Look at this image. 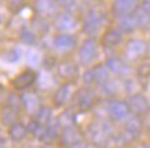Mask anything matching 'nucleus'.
<instances>
[{
    "label": "nucleus",
    "instance_id": "f257e3e1",
    "mask_svg": "<svg viewBox=\"0 0 150 148\" xmlns=\"http://www.w3.org/2000/svg\"><path fill=\"white\" fill-rule=\"evenodd\" d=\"M90 136H91V140L96 145L102 147L109 140V136H110L109 127L106 125H103V123H94V125L90 126Z\"/></svg>",
    "mask_w": 150,
    "mask_h": 148
},
{
    "label": "nucleus",
    "instance_id": "f03ea898",
    "mask_svg": "<svg viewBox=\"0 0 150 148\" xmlns=\"http://www.w3.org/2000/svg\"><path fill=\"white\" fill-rule=\"evenodd\" d=\"M108 114L112 119L114 120H121L124 119L125 116L128 115L129 112V108H128V104L124 101H118V100H113L108 104Z\"/></svg>",
    "mask_w": 150,
    "mask_h": 148
},
{
    "label": "nucleus",
    "instance_id": "7ed1b4c3",
    "mask_svg": "<svg viewBox=\"0 0 150 148\" xmlns=\"http://www.w3.org/2000/svg\"><path fill=\"white\" fill-rule=\"evenodd\" d=\"M127 104H128L129 111L132 114H135V115L146 114L147 109H149V102H147L145 96H142V94H134V96H131Z\"/></svg>",
    "mask_w": 150,
    "mask_h": 148
},
{
    "label": "nucleus",
    "instance_id": "20e7f679",
    "mask_svg": "<svg viewBox=\"0 0 150 148\" xmlns=\"http://www.w3.org/2000/svg\"><path fill=\"white\" fill-rule=\"evenodd\" d=\"M96 56V43L94 40H86L81 49L79 50V60L81 64H90Z\"/></svg>",
    "mask_w": 150,
    "mask_h": 148
},
{
    "label": "nucleus",
    "instance_id": "39448f33",
    "mask_svg": "<svg viewBox=\"0 0 150 148\" xmlns=\"http://www.w3.org/2000/svg\"><path fill=\"white\" fill-rule=\"evenodd\" d=\"M36 80V74L33 71H23L22 74H19L17 78L14 79V87L18 90H25L29 86H32Z\"/></svg>",
    "mask_w": 150,
    "mask_h": 148
},
{
    "label": "nucleus",
    "instance_id": "423d86ee",
    "mask_svg": "<svg viewBox=\"0 0 150 148\" xmlns=\"http://www.w3.org/2000/svg\"><path fill=\"white\" fill-rule=\"evenodd\" d=\"M137 0H113V10L120 15H128L137 9Z\"/></svg>",
    "mask_w": 150,
    "mask_h": 148
},
{
    "label": "nucleus",
    "instance_id": "0eeeda50",
    "mask_svg": "<svg viewBox=\"0 0 150 148\" xmlns=\"http://www.w3.org/2000/svg\"><path fill=\"white\" fill-rule=\"evenodd\" d=\"M145 43L142 42V40H131V42L127 44L125 47V56L129 57V58H137L138 56H141L143 54V51H145Z\"/></svg>",
    "mask_w": 150,
    "mask_h": 148
},
{
    "label": "nucleus",
    "instance_id": "6e6552de",
    "mask_svg": "<svg viewBox=\"0 0 150 148\" xmlns=\"http://www.w3.org/2000/svg\"><path fill=\"white\" fill-rule=\"evenodd\" d=\"M141 132V123H139V119L138 118H131L128 120L125 126H124V136L127 137V140H131L134 137H137Z\"/></svg>",
    "mask_w": 150,
    "mask_h": 148
},
{
    "label": "nucleus",
    "instance_id": "1a4fd4ad",
    "mask_svg": "<svg viewBox=\"0 0 150 148\" xmlns=\"http://www.w3.org/2000/svg\"><path fill=\"white\" fill-rule=\"evenodd\" d=\"M22 104L26 111H29L30 114H35L39 108V98L35 93H25L22 96Z\"/></svg>",
    "mask_w": 150,
    "mask_h": 148
},
{
    "label": "nucleus",
    "instance_id": "9d476101",
    "mask_svg": "<svg viewBox=\"0 0 150 148\" xmlns=\"http://www.w3.org/2000/svg\"><path fill=\"white\" fill-rule=\"evenodd\" d=\"M26 133H28L26 127H25L22 123H19V122H17V123L11 125V126H10V129H8L10 137H11L13 140H15V141L23 140L25 137H26Z\"/></svg>",
    "mask_w": 150,
    "mask_h": 148
},
{
    "label": "nucleus",
    "instance_id": "9b49d317",
    "mask_svg": "<svg viewBox=\"0 0 150 148\" xmlns=\"http://www.w3.org/2000/svg\"><path fill=\"white\" fill-rule=\"evenodd\" d=\"M108 68L116 74H127L128 72V66L125 65V62L117 57H110L108 60Z\"/></svg>",
    "mask_w": 150,
    "mask_h": 148
},
{
    "label": "nucleus",
    "instance_id": "f8f14e48",
    "mask_svg": "<svg viewBox=\"0 0 150 148\" xmlns=\"http://www.w3.org/2000/svg\"><path fill=\"white\" fill-rule=\"evenodd\" d=\"M80 141V137H79V133L73 127H68V129L64 132V134L61 136V143L64 144L65 147H70L72 144Z\"/></svg>",
    "mask_w": 150,
    "mask_h": 148
},
{
    "label": "nucleus",
    "instance_id": "ddd939ff",
    "mask_svg": "<svg viewBox=\"0 0 150 148\" xmlns=\"http://www.w3.org/2000/svg\"><path fill=\"white\" fill-rule=\"evenodd\" d=\"M69 94H70V84H64L55 92L54 94V101L57 105H64L65 102L68 101Z\"/></svg>",
    "mask_w": 150,
    "mask_h": 148
},
{
    "label": "nucleus",
    "instance_id": "4468645a",
    "mask_svg": "<svg viewBox=\"0 0 150 148\" xmlns=\"http://www.w3.org/2000/svg\"><path fill=\"white\" fill-rule=\"evenodd\" d=\"M134 18L137 21V24H141L143 25L145 22H149L150 21V4H143L142 7L137 10V13L134 15Z\"/></svg>",
    "mask_w": 150,
    "mask_h": 148
},
{
    "label": "nucleus",
    "instance_id": "2eb2a0df",
    "mask_svg": "<svg viewBox=\"0 0 150 148\" xmlns=\"http://www.w3.org/2000/svg\"><path fill=\"white\" fill-rule=\"evenodd\" d=\"M1 122L8 126L17 123V112L14 111L13 108H4L1 112Z\"/></svg>",
    "mask_w": 150,
    "mask_h": 148
},
{
    "label": "nucleus",
    "instance_id": "dca6fc26",
    "mask_svg": "<svg viewBox=\"0 0 150 148\" xmlns=\"http://www.w3.org/2000/svg\"><path fill=\"white\" fill-rule=\"evenodd\" d=\"M120 40H121V35H120V32L116 31V29H110L109 32L103 36V43L105 44H109V46L117 44Z\"/></svg>",
    "mask_w": 150,
    "mask_h": 148
},
{
    "label": "nucleus",
    "instance_id": "f3484780",
    "mask_svg": "<svg viewBox=\"0 0 150 148\" xmlns=\"http://www.w3.org/2000/svg\"><path fill=\"white\" fill-rule=\"evenodd\" d=\"M102 24V17L98 14H91L88 17V21H86V26H88L90 32H95L100 28Z\"/></svg>",
    "mask_w": 150,
    "mask_h": 148
},
{
    "label": "nucleus",
    "instance_id": "a211bd4d",
    "mask_svg": "<svg viewBox=\"0 0 150 148\" xmlns=\"http://www.w3.org/2000/svg\"><path fill=\"white\" fill-rule=\"evenodd\" d=\"M77 100H79V104L83 107V108H87L92 104V94L91 92L88 90H83V92H79L77 94Z\"/></svg>",
    "mask_w": 150,
    "mask_h": 148
},
{
    "label": "nucleus",
    "instance_id": "6ab92c4d",
    "mask_svg": "<svg viewBox=\"0 0 150 148\" xmlns=\"http://www.w3.org/2000/svg\"><path fill=\"white\" fill-rule=\"evenodd\" d=\"M59 72H61V76H64V78H72L77 74V69L73 65H62L59 68Z\"/></svg>",
    "mask_w": 150,
    "mask_h": 148
},
{
    "label": "nucleus",
    "instance_id": "aec40b11",
    "mask_svg": "<svg viewBox=\"0 0 150 148\" xmlns=\"http://www.w3.org/2000/svg\"><path fill=\"white\" fill-rule=\"evenodd\" d=\"M68 148H87V145L83 141H77V143H74V144H72L70 147H68Z\"/></svg>",
    "mask_w": 150,
    "mask_h": 148
},
{
    "label": "nucleus",
    "instance_id": "412c9836",
    "mask_svg": "<svg viewBox=\"0 0 150 148\" xmlns=\"http://www.w3.org/2000/svg\"><path fill=\"white\" fill-rule=\"evenodd\" d=\"M135 148H150L149 144H139V145H137Z\"/></svg>",
    "mask_w": 150,
    "mask_h": 148
},
{
    "label": "nucleus",
    "instance_id": "4be33fe9",
    "mask_svg": "<svg viewBox=\"0 0 150 148\" xmlns=\"http://www.w3.org/2000/svg\"><path fill=\"white\" fill-rule=\"evenodd\" d=\"M147 130H149V133H150V118H149V120H147Z\"/></svg>",
    "mask_w": 150,
    "mask_h": 148
},
{
    "label": "nucleus",
    "instance_id": "5701e85b",
    "mask_svg": "<svg viewBox=\"0 0 150 148\" xmlns=\"http://www.w3.org/2000/svg\"><path fill=\"white\" fill-rule=\"evenodd\" d=\"M145 3H147V4H150V0H145Z\"/></svg>",
    "mask_w": 150,
    "mask_h": 148
}]
</instances>
